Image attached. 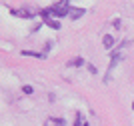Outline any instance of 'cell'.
I'll return each instance as SVG.
<instances>
[{
    "label": "cell",
    "mask_w": 134,
    "mask_h": 126,
    "mask_svg": "<svg viewBox=\"0 0 134 126\" xmlns=\"http://www.w3.org/2000/svg\"><path fill=\"white\" fill-rule=\"evenodd\" d=\"M46 12L50 14V16H56V18H64L70 12V6H68V0H60L58 4L50 6V8H46Z\"/></svg>",
    "instance_id": "cell-1"
},
{
    "label": "cell",
    "mask_w": 134,
    "mask_h": 126,
    "mask_svg": "<svg viewBox=\"0 0 134 126\" xmlns=\"http://www.w3.org/2000/svg\"><path fill=\"white\" fill-rule=\"evenodd\" d=\"M40 16H42V22H44L46 26H50L52 30H60V22H58V20H54V18H52V16H50V14H48L46 10H42V12H40Z\"/></svg>",
    "instance_id": "cell-2"
},
{
    "label": "cell",
    "mask_w": 134,
    "mask_h": 126,
    "mask_svg": "<svg viewBox=\"0 0 134 126\" xmlns=\"http://www.w3.org/2000/svg\"><path fill=\"white\" fill-rule=\"evenodd\" d=\"M12 14L14 16H18V18H32L34 14L30 10H26V8H18V10H12Z\"/></svg>",
    "instance_id": "cell-3"
},
{
    "label": "cell",
    "mask_w": 134,
    "mask_h": 126,
    "mask_svg": "<svg viewBox=\"0 0 134 126\" xmlns=\"http://www.w3.org/2000/svg\"><path fill=\"white\" fill-rule=\"evenodd\" d=\"M82 14H86V10H84V8H70V18H72V20L80 18Z\"/></svg>",
    "instance_id": "cell-4"
},
{
    "label": "cell",
    "mask_w": 134,
    "mask_h": 126,
    "mask_svg": "<svg viewBox=\"0 0 134 126\" xmlns=\"http://www.w3.org/2000/svg\"><path fill=\"white\" fill-rule=\"evenodd\" d=\"M102 44H104V48L110 50L112 46H114V36H110V34H106L104 38H102Z\"/></svg>",
    "instance_id": "cell-5"
},
{
    "label": "cell",
    "mask_w": 134,
    "mask_h": 126,
    "mask_svg": "<svg viewBox=\"0 0 134 126\" xmlns=\"http://www.w3.org/2000/svg\"><path fill=\"white\" fill-rule=\"evenodd\" d=\"M24 56H34V58H44V54H40V52H32V50H22Z\"/></svg>",
    "instance_id": "cell-6"
},
{
    "label": "cell",
    "mask_w": 134,
    "mask_h": 126,
    "mask_svg": "<svg viewBox=\"0 0 134 126\" xmlns=\"http://www.w3.org/2000/svg\"><path fill=\"white\" fill-rule=\"evenodd\" d=\"M68 66H76V68H78V66H84V60L82 58H74V60L68 62Z\"/></svg>",
    "instance_id": "cell-7"
},
{
    "label": "cell",
    "mask_w": 134,
    "mask_h": 126,
    "mask_svg": "<svg viewBox=\"0 0 134 126\" xmlns=\"http://www.w3.org/2000/svg\"><path fill=\"white\" fill-rule=\"evenodd\" d=\"M22 92H24V94H34V88L26 84V86H22Z\"/></svg>",
    "instance_id": "cell-8"
},
{
    "label": "cell",
    "mask_w": 134,
    "mask_h": 126,
    "mask_svg": "<svg viewBox=\"0 0 134 126\" xmlns=\"http://www.w3.org/2000/svg\"><path fill=\"white\" fill-rule=\"evenodd\" d=\"M74 126H84V122H82V116H80V114H76V122H74Z\"/></svg>",
    "instance_id": "cell-9"
},
{
    "label": "cell",
    "mask_w": 134,
    "mask_h": 126,
    "mask_svg": "<svg viewBox=\"0 0 134 126\" xmlns=\"http://www.w3.org/2000/svg\"><path fill=\"white\" fill-rule=\"evenodd\" d=\"M50 48H52V42H50V40H48V42L44 44V52H48V50H50Z\"/></svg>",
    "instance_id": "cell-10"
},
{
    "label": "cell",
    "mask_w": 134,
    "mask_h": 126,
    "mask_svg": "<svg viewBox=\"0 0 134 126\" xmlns=\"http://www.w3.org/2000/svg\"><path fill=\"white\" fill-rule=\"evenodd\" d=\"M132 106H134V104H132Z\"/></svg>",
    "instance_id": "cell-11"
}]
</instances>
